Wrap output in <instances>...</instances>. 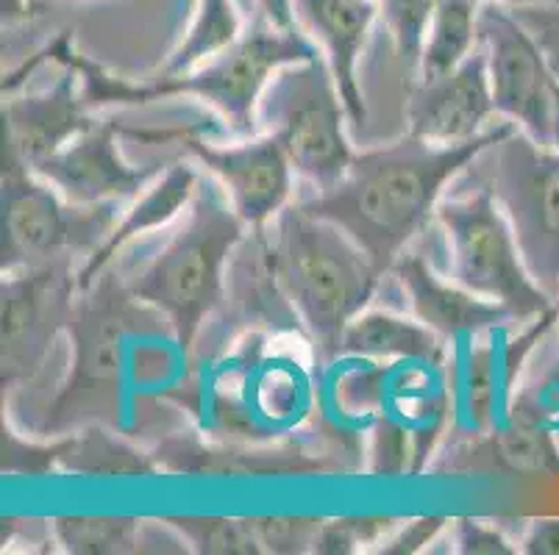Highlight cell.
<instances>
[{"mask_svg":"<svg viewBox=\"0 0 559 555\" xmlns=\"http://www.w3.org/2000/svg\"><path fill=\"white\" fill-rule=\"evenodd\" d=\"M198 181H201V176L195 172V167L185 165V161L165 167L148 190L123 208L120 220H117V226L111 228V233L104 239L98 251L81 262L79 292H84L106 267H111L115 256L123 251L126 244L140 237H148L156 228L170 226L179 214H185L192 197H195Z\"/></svg>","mask_w":559,"mask_h":555,"instance_id":"cell-19","label":"cell"},{"mask_svg":"<svg viewBox=\"0 0 559 555\" xmlns=\"http://www.w3.org/2000/svg\"><path fill=\"white\" fill-rule=\"evenodd\" d=\"M554 3H559V0H554Z\"/></svg>","mask_w":559,"mask_h":555,"instance_id":"cell-36","label":"cell"},{"mask_svg":"<svg viewBox=\"0 0 559 555\" xmlns=\"http://www.w3.org/2000/svg\"><path fill=\"white\" fill-rule=\"evenodd\" d=\"M246 34L234 0H198L195 17L159 75H179L215 59Z\"/></svg>","mask_w":559,"mask_h":555,"instance_id":"cell-22","label":"cell"},{"mask_svg":"<svg viewBox=\"0 0 559 555\" xmlns=\"http://www.w3.org/2000/svg\"><path fill=\"white\" fill-rule=\"evenodd\" d=\"M498 3H507V7H518V3H526V0H498Z\"/></svg>","mask_w":559,"mask_h":555,"instance_id":"cell-34","label":"cell"},{"mask_svg":"<svg viewBox=\"0 0 559 555\" xmlns=\"http://www.w3.org/2000/svg\"><path fill=\"white\" fill-rule=\"evenodd\" d=\"M3 386L39 373L79 300L73 258L3 273Z\"/></svg>","mask_w":559,"mask_h":555,"instance_id":"cell-10","label":"cell"},{"mask_svg":"<svg viewBox=\"0 0 559 555\" xmlns=\"http://www.w3.org/2000/svg\"><path fill=\"white\" fill-rule=\"evenodd\" d=\"M451 544L460 555H512L521 550L510 536L481 519H454Z\"/></svg>","mask_w":559,"mask_h":555,"instance_id":"cell-29","label":"cell"},{"mask_svg":"<svg viewBox=\"0 0 559 555\" xmlns=\"http://www.w3.org/2000/svg\"><path fill=\"white\" fill-rule=\"evenodd\" d=\"M435 220L449 248V278L479 298L504 305L518 323L557 312L523 264L504 212L490 186L467 167L437 203Z\"/></svg>","mask_w":559,"mask_h":555,"instance_id":"cell-5","label":"cell"},{"mask_svg":"<svg viewBox=\"0 0 559 555\" xmlns=\"http://www.w3.org/2000/svg\"><path fill=\"white\" fill-rule=\"evenodd\" d=\"M440 0H379L381 23L395 45V53L406 68H418L426 28Z\"/></svg>","mask_w":559,"mask_h":555,"instance_id":"cell-25","label":"cell"},{"mask_svg":"<svg viewBox=\"0 0 559 555\" xmlns=\"http://www.w3.org/2000/svg\"><path fill=\"white\" fill-rule=\"evenodd\" d=\"M479 43L487 56L496 114L532 140L551 145L557 84L532 34L507 3L485 0L479 9Z\"/></svg>","mask_w":559,"mask_h":555,"instance_id":"cell-11","label":"cell"},{"mask_svg":"<svg viewBox=\"0 0 559 555\" xmlns=\"http://www.w3.org/2000/svg\"><path fill=\"white\" fill-rule=\"evenodd\" d=\"M123 203L75 206L20 161L3 170V273L20 267L84 262L120 220Z\"/></svg>","mask_w":559,"mask_h":555,"instance_id":"cell-9","label":"cell"},{"mask_svg":"<svg viewBox=\"0 0 559 555\" xmlns=\"http://www.w3.org/2000/svg\"><path fill=\"white\" fill-rule=\"evenodd\" d=\"M445 339L420 319L406 314L365 309L345 328L340 355L359 361H393V364H431L440 366L445 355Z\"/></svg>","mask_w":559,"mask_h":555,"instance_id":"cell-20","label":"cell"},{"mask_svg":"<svg viewBox=\"0 0 559 555\" xmlns=\"http://www.w3.org/2000/svg\"><path fill=\"white\" fill-rule=\"evenodd\" d=\"M142 519L129 517H56L50 519L53 542L64 553L123 555L140 553Z\"/></svg>","mask_w":559,"mask_h":555,"instance_id":"cell-23","label":"cell"},{"mask_svg":"<svg viewBox=\"0 0 559 555\" xmlns=\"http://www.w3.org/2000/svg\"><path fill=\"white\" fill-rule=\"evenodd\" d=\"M251 522L264 553H309L323 526V519L304 517H264Z\"/></svg>","mask_w":559,"mask_h":555,"instance_id":"cell-26","label":"cell"},{"mask_svg":"<svg viewBox=\"0 0 559 555\" xmlns=\"http://www.w3.org/2000/svg\"><path fill=\"white\" fill-rule=\"evenodd\" d=\"M485 0H440L426 28L420 50V81H435L456 70L479 48V9Z\"/></svg>","mask_w":559,"mask_h":555,"instance_id":"cell-21","label":"cell"},{"mask_svg":"<svg viewBox=\"0 0 559 555\" xmlns=\"http://www.w3.org/2000/svg\"><path fill=\"white\" fill-rule=\"evenodd\" d=\"M399 281L406 309L415 319L429 325L449 345L481 336L496 328H512L518 319L504 305L479 298L471 289L460 287L454 278H443L435 264L426 262L418 251H404L388 269Z\"/></svg>","mask_w":559,"mask_h":555,"instance_id":"cell-16","label":"cell"},{"mask_svg":"<svg viewBox=\"0 0 559 555\" xmlns=\"http://www.w3.org/2000/svg\"><path fill=\"white\" fill-rule=\"evenodd\" d=\"M449 528V519L443 517H424L412 519L406 526H401L393 536H388L381 542V547H376L379 555H415L420 550H426V544L435 542L440 536V531Z\"/></svg>","mask_w":559,"mask_h":555,"instance_id":"cell-30","label":"cell"},{"mask_svg":"<svg viewBox=\"0 0 559 555\" xmlns=\"http://www.w3.org/2000/svg\"><path fill=\"white\" fill-rule=\"evenodd\" d=\"M510 9L521 20L523 28L532 34L548 70H551L554 84L559 86V3H554V0H526V3H518V7Z\"/></svg>","mask_w":559,"mask_h":555,"instance_id":"cell-28","label":"cell"},{"mask_svg":"<svg viewBox=\"0 0 559 555\" xmlns=\"http://www.w3.org/2000/svg\"><path fill=\"white\" fill-rule=\"evenodd\" d=\"M162 314L126 287V278L106 267L84 292H79L75 312L70 319V342H73V364L70 378L53 403V417L68 425L81 420L86 411L100 403L117 400V391L126 378L129 342L151 330L148 323Z\"/></svg>","mask_w":559,"mask_h":555,"instance_id":"cell-8","label":"cell"},{"mask_svg":"<svg viewBox=\"0 0 559 555\" xmlns=\"http://www.w3.org/2000/svg\"><path fill=\"white\" fill-rule=\"evenodd\" d=\"M393 519H332L323 522L312 553H357L393 531Z\"/></svg>","mask_w":559,"mask_h":555,"instance_id":"cell-27","label":"cell"},{"mask_svg":"<svg viewBox=\"0 0 559 555\" xmlns=\"http://www.w3.org/2000/svg\"><path fill=\"white\" fill-rule=\"evenodd\" d=\"M64 3H84V0H64Z\"/></svg>","mask_w":559,"mask_h":555,"instance_id":"cell-35","label":"cell"},{"mask_svg":"<svg viewBox=\"0 0 559 555\" xmlns=\"http://www.w3.org/2000/svg\"><path fill=\"white\" fill-rule=\"evenodd\" d=\"M264 231L284 298L296 309L320 364H332L345 328L368 309L384 273L343 228L298 201Z\"/></svg>","mask_w":559,"mask_h":555,"instance_id":"cell-3","label":"cell"},{"mask_svg":"<svg viewBox=\"0 0 559 555\" xmlns=\"http://www.w3.org/2000/svg\"><path fill=\"white\" fill-rule=\"evenodd\" d=\"M557 312L526 323L518 339H510L507 330L496 328L481 336H471L454 345L451 355V420L467 439L496 434L510 420L507 414V395L515 381L518 364L543 339Z\"/></svg>","mask_w":559,"mask_h":555,"instance_id":"cell-12","label":"cell"},{"mask_svg":"<svg viewBox=\"0 0 559 555\" xmlns=\"http://www.w3.org/2000/svg\"><path fill=\"white\" fill-rule=\"evenodd\" d=\"M551 145L559 153V86L554 92V120H551Z\"/></svg>","mask_w":559,"mask_h":555,"instance_id":"cell-33","label":"cell"},{"mask_svg":"<svg viewBox=\"0 0 559 555\" xmlns=\"http://www.w3.org/2000/svg\"><path fill=\"white\" fill-rule=\"evenodd\" d=\"M187 539L190 550L210 555H251L264 553L251 519L223 517H176L170 519Z\"/></svg>","mask_w":559,"mask_h":555,"instance_id":"cell-24","label":"cell"},{"mask_svg":"<svg viewBox=\"0 0 559 555\" xmlns=\"http://www.w3.org/2000/svg\"><path fill=\"white\" fill-rule=\"evenodd\" d=\"M301 31L329 59L350 125H365L359 59L379 14V0H293Z\"/></svg>","mask_w":559,"mask_h":555,"instance_id":"cell-17","label":"cell"},{"mask_svg":"<svg viewBox=\"0 0 559 555\" xmlns=\"http://www.w3.org/2000/svg\"><path fill=\"white\" fill-rule=\"evenodd\" d=\"M257 14H262L276 28H301L296 20L293 0H257Z\"/></svg>","mask_w":559,"mask_h":555,"instance_id":"cell-32","label":"cell"},{"mask_svg":"<svg viewBox=\"0 0 559 555\" xmlns=\"http://www.w3.org/2000/svg\"><path fill=\"white\" fill-rule=\"evenodd\" d=\"M117 136H120L117 122L93 120L62 150H56L53 156L37 161L28 170L48 181L75 206H98V203L129 206L159 178L162 167L129 165L117 145Z\"/></svg>","mask_w":559,"mask_h":555,"instance_id":"cell-14","label":"cell"},{"mask_svg":"<svg viewBox=\"0 0 559 555\" xmlns=\"http://www.w3.org/2000/svg\"><path fill=\"white\" fill-rule=\"evenodd\" d=\"M348 122L323 50L276 70L257 106L259 134L273 136L284 147L296 176L312 192L334 186L357 156L348 140Z\"/></svg>","mask_w":559,"mask_h":555,"instance_id":"cell-6","label":"cell"},{"mask_svg":"<svg viewBox=\"0 0 559 555\" xmlns=\"http://www.w3.org/2000/svg\"><path fill=\"white\" fill-rule=\"evenodd\" d=\"M181 145L215 178L248 228H264L293 203L296 170L273 136L253 134L234 145H217L210 136L179 134Z\"/></svg>","mask_w":559,"mask_h":555,"instance_id":"cell-13","label":"cell"},{"mask_svg":"<svg viewBox=\"0 0 559 555\" xmlns=\"http://www.w3.org/2000/svg\"><path fill=\"white\" fill-rule=\"evenodd\" d=\"M50 56L62 64H73L81 75V95L90 106H145L165 98H198L217 109L228 134H259L257 106L267 81L293 61L312 59L318 45L301 28H276L257 14L237 43L215 59L179 75H156L148 84H129L104 73L98 64L75 53L68 37L50 43Z\"/></svg>","mask_w":559,"mask_h":555,"instance_id":"cell-2","label":"cell"},{"mask_svg":"<svg viewBox=\"0 0 559 555\" xmlns=\"http://www.w3.org/2000/svg\"><path fill=\"white\" fill-rule=\"evenodd\" d=\"M518 544L526 555H559V517L528 522Z\"/></svg>","mask_w":559,"mask_h":555,"instance_id":"cell-31","label":"cell"},{"mask_svg":"<svg viewBox=\"0 0 559 555\" xmlns=\"http://www.w3.org/2000/svg\"><path fill=\"white\" fill-rule=\"evenodd\" d=\"M79 70L64 64L62 79L50 89L12 98L3 104L7 122V159L34 167L62 150L75 134L93 122L86 114L84 95L79 92Z\"/></svg>","mask_w":559,"mask_h":555,"instance_id":"cell-18","label":"cell"},{"mask_svg":"<svg viewBox=\"0 0 559 555\" xmlns=\"http://www.w3.org/2000/svg\"><path fill=\"white\" fill-rule=\"evenodd\" d=\"M512 129L518 125L498 120L476 140L449 145L406 134L390 145L357 153L334 186L312 192L298 203L343 228L388 275L395 258L409 251V244L429 226L451 183L479 159L481 150Z\"/></svg>","mask_w":559,"mask_h":555,"instance_id":"cell-1","label":"cell"},{"mask_svg":"<svg viewBox=\"0 0 559 555\" xmlns=\"http://www.w3.org/2000/svg\"><path fill=\"white\" fill-rule=\"evenodd\" d=\"M471 172L490 186L504 212L523 264L537 287L559 303V153L521 129L492 142Z\"/></svg>","mask_w":559,"mask_h":555,"instance_id":"cell-7","label":"cell"},{"mask_svg":"<svg viewBox=\"0 0 559 555\" xmlns=\"http://www.w3.org/2000/svg\"><path fill=\"white\" fill-rule=\"evenodd\" d=\"M498 120L481 43L449 75L418 81L406 106V134L443 145L476 140Z\"/></svg>","mask_w":559,"mask_h":555,"instance_id":"cell-15","label":"cell"},{"mask_svg":"<svg viewBox=\"0 0 559 555\" xmlns=\"http://www.w3.org/2000/svg\"><path fill=\"white\" fill-rule=\"evenodd\" d=\"M246 233L248 226L234 212L221 183L201 178L176 231L126 278L129 292L170 323L187 355L195 348L203 323L223 303L228 264Z\"/></svg>","mask_w":559,"mask_h":555,"instance_id":"cell-4","label":"cell"}]
</instances>
